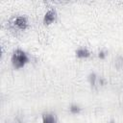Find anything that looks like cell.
<instances>
[{
	"label": "cell",
	"mask_w": 123,
	"mask_h": 123,
	"mask_svg": "<svg viewBox=\"0 0 123 123\" xmlns=\"http://www.w3.org/2000/svg\"><path fill=\"white\" fill-rule=\"evenodd\" d=\"M11 61H12V63L14 67L20 68V67L24 66L29 62V56L22 49H16L13 51L12 58H11Z\"/></svg>",
	"instance_id": "obj_1"
},
{
	"label": "cell",
	"mask_w": 123,
	"mask_h": 123,
	"mask_svg": "<svg viewBox=\"0 0 123 123\" xmlns=\"http://www.w3.org/2000/svg\"><path fill=\"white\" fill-rule=\"evenodd\" d=\"M88 82L89 84L91 85V86L93 87H97V86H103L104 83H105V80L102 78V77H99L98 75H96L95 73H89L88 75Z\"/></svg>",
	"instance_id": "obj_2"
},
{
	"label": "cell",
	"mask_w": 123,
	"mask_h": 123,
	"mask_svg": "<svg viewBox=\"0 0 123 123\" xmlns=\"http://www.w3.org/2000/svg\"><path fill=\"white\" fill-rule=\"evenodd\" d=\"M57 17V12L54 10V9H51V10H48L44 16H43V22L45 24H49L51 22H53Z\"/></svg>",
	"instance_id": "obj_3"
},
{
	"label": "cell",
	"mask_w": 123,
	"mask_h": 123,
	"mask_svg": "<svg viewBox=\"0 0 123 123\" xmlns=\"http://www.w3.org/2000/svg\"><path fill=\"white\" fill-rule=\"evenodd\" d=\"M13 24L19 28V29H25L28 25V20L25 16L23 15H18L14 18V21H13Z\"/></svg>",
	"instance_id": "obj_4"
},
{
	"label": "cell",
	"mask_w": 123,
	"mask_h": 123,
	"mask_svg": "<svg viewBox=\"0 0 123 123\" xmlns=\"http://www.w3.org/2000/svg\"><path fill=\"white\" fill-rule=\"evenodd\" d=\"M42 123H57V118L54 114L44 113L42 115Z\"/></svg>",
	"instance_id": "obj_5"
},
{
	"label": "cell",
	"mask_w": 123,
	"mask_h": 123,
	"mask_svg": "<svg viewBox=\"0 0 123 123\" xmlns=\"http://www.w3.org/2000/svg\"><path fill=\"white\" fill-rule=\"evenodd\" d=\"M75 53H76V56L79 57V58H86V57H88L90 55V52L86 48H85V47L78 48Z\"/></svg>",
	"instance_id": "obj_6"
},
{
	"label": "cell",
	"mask_w": 123,
	"mask_h": 123,
	"mask_svg": "<svg viewBox=\"0 0 123 123\" xmlns=\"http://www.w3.org/2000/svg\"><path fill=\"white\" fill-rule=\"evenodd\" d=\"M70 111L73 112V113H78L81 111V108L78 106V105H71L70 108H69Z\"/></svg>",
	"instance_id": "obj_7"
},
{
	"label": "cell",
	"mask_w": 123,
	"mask_h": 123,
	"mask_svg": "<svg viewBox=\"0 0 123 123\" xmlns=\"http://www.w3.org/2000/svg\"><path fill=\"white\" fill-rule=\"evenodd\" d=\"M115 66L120 68L123 66V58L122 57H118L116 60H115Z\"/></svg>",
	"instance_id": "obj_8"
},
{
	"label": "cell",
	"mask_w": 123,
	"mask_h": 123,
	"mask_svg": "<svg viewBox=\"0 0 123 123\" xmlns=\"http://www.w3.org/2000/svg\"><path fill=\"white\" fill-rule=\"evenodd\" d=\"M5 123H22L18 118H10V119H7Z\"/></svg>",
	"instance_id": "obj_9"
},
{
	"label": "cell",
	"mask_w": 123,
	"mask_h": 123,
	"mask_svg": "<svg viewBox=\"0 0 123 123\" xmlns=\"http://www.w3.org/2000/svg\"><path fill=\"white\" fill-rule=\"evenodd\" d=\"M98 56H99V58L103 59V58H105V56H106V52H105V51H99Z\"/></svg>",
	"instance_id": "obj_10"
},
{
	"label": "cell",
	"mask_w": 123,
	"mask_h": 123,
	"mask_svg": "<svg viewBox=\"0 0 123 123\" xmlns=\"http://www.w3.org/2000/svg\"><path fill=\"white\" fill-rule=\"evenodd\" d=\"M110 123H115V122H114L113 120H111V121H110Z\"/></svg>",
	"instance_id": "obj_11"
}]
</instances>
